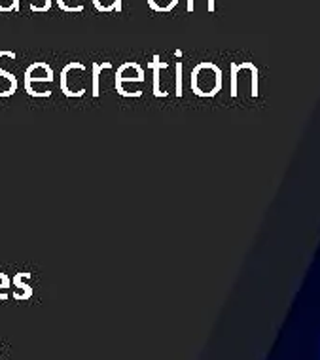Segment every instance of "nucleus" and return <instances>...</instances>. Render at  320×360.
I'll list each match as a JSON object with an SVG mask.
<instances>
[{"label":"nucleus","mask_w":320,"mask_h":360,"mask_svg":"<svg viewBox=\"0 0 320 360\" xmlns=\"http://www.w3.org/2000/svg\"><path fill=\"white\" fill-rule=\"evenodd\" d=\"M55 80V72L44 61H34L25 69V92L29 97L48 99L52 97L50 84Z\"/></svg>","instance_id":"obj_1"},{"label":"nucleus","mask_w":320,"mask_h":360,"mask_svg":"<svg viewBox=\"0 0 320 360\" xmlns=\"http://www.w3.org/2000/svg\"><path fill=\"white\" fill-rule=\"evenodd\" d=\"M85 85H87V74H85V66L82 63L72 61V63L63 66V71L59 74V87L65 97H84Z\"/></svg>","instance_id":"obj_2"},{"label":"nucleus","mask_w":320,"mask_h":360,"mask_svg":"<svg viewBox=\"0 0 320 360\" xmlns=\"http://www.w3.org/2000/svg\"><path fill=\"white\" fill-rule=\"evenodd\" d=\"M33 273L31 271H20L12 277V298L15 301H27L33 298V287H31Z\"/></svg>","instance_id":"obj_3"},{"label":"nucleus","mask_w":320,"mask_h":360,"mask_svg":"<svg viewBox=\"0 0 320 360\" xmlns=\"http://www.w3.org/2000/svg\"><path fill=\"white\" fill-rule=\"evenodd\" d=\"M12 53L13 52H8V50H0V76H2V78L8 82V89L4 92L2 99L15 95V92H17V85H20V84H17V78H15V74L8 71V69H4V65H2V63H4V59H6V57H10Z\"/></svg>","instance_id":"obj_4"},{"label":"nucleus","mask_w":320,"mask_h":360,"mask_svg":"<svg viewBox=\"0 0 320 360\" xmlns=\"http://www.w3.org/2000/svg\"><path fill=\"white\" fill-rule=\"evenodd\" d=\"M93 6L103 13L112 12V10L119 12L122 10V0H93Z\"/></svg>","instance_id":"obj_5"},{"label":"nucleus","mask_w":320,"mask_h":360,"mask_svg":"<svg viewBox=\"0 0 320 360\" xmlns=\"http://www.w3.org/2000/svg\"><path fill=\"white\" fill-rule=\"evenodd\" d=\"M103 69H110V63H103V65H99V63H93V97H99L101 95V87H99V80H101V71Z\"/></svg>","instance_id":"obj_6"},{"label":"nucleus","mask_w":320,"mask_h":360,"mask_svg":"<svg viewBox=\"0 0 320 360\" xmlns=\"http://www.w3.org/2000/svg\"><path fill=\"white\" fill-rule=\"evenodd\" d=\"M10 287H12L10 275L0 271V301H6L10 298Z\"/></svg>","instance_id":"obj_7"},{"label":"nucleus","mask_w":320,"mask_h":360,"mask_svg":"<svg viewBox=\"0 0 320 360\" xmlns=\"http://www.w3.org/2000/svg\"><path fill=\"white\" fill-rule=\"evenodd\" d=\"M20 10V0H0V13H13Z\"/></svg>","instance_id":"obj_8"},{"label":"nucleus","mask_w":320,"mask_h":360,"mask_svg":"<svg viewBox=\"0 0 320 360\" xmlns=\"http://www.w3.org/2000/svg\"><path fill=\"white\" fill-rule=\"evenodd\" d=\"M57 2V6L63 10V12L66 13H80V12H84V6L82 4H78V6H72V4H68L66 0H55Z\"/></svg>","instance_id":"obj_9"},{"label":"nucleus","mask_w":320,"mask_h":360,"mask_svg":"<svg viewBox=\"0 0 320 360\" xmlns=\"http://www.w3.org/2000/svg\"><path fill=\"white\" fill-rule=\"evenodd\" d=\"M173 4V0H150V6L156 10H167Z\"/></svg>","instance_id":"obj_10"},{"label":"nucleus","mask_w":320,"mask_h":360,"mask_svg":"<svg viewBox=\"0 0 320 360\" xmlns=\"http://www.w3.org/2000/svg\"><path fill=\"white\" fill-rule=\"evenodd\" d=\"M53 6V0H40V6L36 8V12L34 13H44V12H50Z\"/></svg>","instance_id":"obj_11"},{"label":"nucleus","mask_w":320,"mask_h":360,"mask_svg":"<svg viewBox=\"0 0 320 360\" xmlns=\"http://www.w3.org/2000/svg\"><path fill=\"white\" fill-rule=\"evenodd\" d=\"M0 357H2V349H0Z\"/></svg>","instance_id":"obj_12"},{"label":"nucleus","mask_w":320,"mask_h":360,"mask_svg":"<svg viewBox=\"0 0 320 360\" xmlns=\"http://www.w3.org/2000/svg\"><path fill=\"white\" fill-rule=\"evenodd\" d=\"M319 360H320V349H319Z\"/></svg>","instance_id":"obj_13"}]
</instances>
